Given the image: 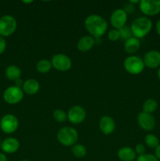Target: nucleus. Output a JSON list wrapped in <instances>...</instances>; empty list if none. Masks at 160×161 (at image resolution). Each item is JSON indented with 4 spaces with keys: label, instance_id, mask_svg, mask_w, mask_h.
Returning <instances> with one entry per match:
<instances>
[{
    "label": "nucleus",
    "instance_id": "obj_1",
    "mask_svg": "<svg viewBox=\"0 0 160 161\" xmlns=\"http://www.w3.org/2000/svg\"><path fill=\"white\" fill-rule=\"evenodd\" d=\"M85 28L89 32V36L94 39H100L108 29V22L98 14H91L88 16L84 21Z\"/></svg>",
    "mask_w": 160,
    "mask_h": 161
},
{
    "label": "nucleus",
    "instance_id": "obj_2",
    "mask_svg": "<svg viewBox=\"0 0 160 161\" xmlns=\"http://www.w3.org/2000/svg\"><path fill=\"white\" fill-rule=\"evenodd\" d=\"M152 21L147 17H140L135 19L130 25L133 37L140 39L145 37L152 29Z\"/></svg>",
    "mask_w": 160,
    "mask_h": 161
},
{
    "label": "nucleus",
    "instance_id": "obj_3",
    "mask_svg": "<svg viewBox=\"0 0 160 161\" xmlns=\"http://www.w3.org/2000/svg\"><path fill=\"white\" fill-rule=\"evenodd\" d=\"M56 138L61 145L69 147L76 144L78 138V134L74 127H64L58 130Z\"/></svg>",
    "mask_w": 160,
    "mask_h": 161
},
{
    "label": "nucleus",
    "instance_id": "obj_4",
    "mask_svg": "<svg viewBox=\"0 0 160 161\" xmlns=\"http://www.w3.org/2000/svg\"><path fill=\"white\" fill-rule=\"evenodd\" d=\"M125 70L131 75H139L144 70L145 65L142 58L135 55L127 57L123 62Z\"/></svg>",
    "mask_w": 160,
    "mask_h": 161
},
{
    "label": "nucleus",
    "instance_id": "obj_5",
    "mask_svg": "<svg viewBox=\"0 0 160 161\" xmlns=\"http://www.w3.org/2000/svg\"><path fill=\"white\" fill-rule=\"evenodd\" d=\"M17 28V22L15 17L6 14L0 17V36L8 37L13 34Z\"/></svg>",
    "mask_w": 160,
    "mask_h": 161
},
{
    "label": "nucleus",
    "instance_id": "obj_6",
    "mask_svg": "<svg viewBox=\"0 0 160 161\" xmlns=\"http://www.w3.org/2000/svg\"><path fill=\"white\" fill-rule=\"evenodd\" d=\"M50 61L53 68L59 72H67L72 67V59L64 53H56L53 55Z\"/></svg>",
    "mask_w": 160,
    "mask_h": 161
},
{
    "label": "nucleus",
    "instance_id": "obj_7",
    "mask_svg": "<svg viewBox=\"0 0 160 161\" xmlns=\"http://www.w3.org/2000/svg\"><path fill=\"white\" fill-rule=\"evenodd\" d=\"M24 98V91L22 88L16 86H10L3 92V99L9 105H16Z\"/></svg>",
    "mask_w": 160,
    "mask_h": 161
},
{
    "label": "nucleus",
    "instance_id": "obj_8",
    "mask_svg": "<svg viewBox=\"0 0 160 161\" xmlns=\"http://www.w3.org/2000/svg\"><path fill=\"white\" fill-rule=\"evenodd\" d=\"M139 9L146 16H155L160 13V0H141Z\"/></svg>",
    "mask_w": 160,
    "mask_h": 161
},
{
    "label": "nucleus",
    "instance_id": "obj_9",
    "mask_svg": "<svg viewBox=\"0 0 160 161\" xmlns=\"http://www.w3.org/2000/svg\"><path fill=\"white\" fill-rule=\"evenodd\" d=\"M18 119L13 114L5 115L0 120V128L6 134L14 133L18 129Z\"/></svg>",
    "mask_w": 160,
    "mask_h": 161
},
{
    "label": "nucleus",
    "instance_id": "obj_10",
    "mask_svg": "<svg viewBox=\"0 0 160 161\" xmlns=\"http://www.w3.org/2000/svg\"><path fill=\"white\" fill-rule=\"evenodd\" d=\"M67 119L72 124H80L86 119V112L80 105H73L67 112Z\"/></svg>",
    "mask_w": 160,
    "mask_h": 161
},
{
    "label": "nucleus",
    "instance_id": "obj_11",
    "mask_svg": "<svg viewBox=\"0 0 160 161\" xmlns=\"http://www.w3.org/2000/svg\"><path fill=\"white\" fill-rule=\"evenodd\" d=\"M128 14L123 9H117L113 11L110 17V23L115 29L119 30L126 25Z\"/></svg>",
    "mask_w": 160,
    "mask_h": 161
},
{
    "label": "nucleus",
    "instance_id": "obj_12",
    "mask_svg": "<svg viewBox=\"0 0 160 161\" xmlns=\"http://www.w3.org/2000/svg\"><path fill=\"white\" fill-rule=\"evenodd\" d=\"M137 124L139 127L146 131H151L156 125V121L152 114L141 112L137 116Z\"/></svg>",
    "mask_w": 160,
    "mask_h": 161
},
{
    "label": "nucleus",
    "instance_id": "obj_13",
    "mask_svg": "<svg viewBox=\"0 0 160 161\" xmlns=\"http://www.w3.org/2000/svg\"><path fill=\"white\" fill-rule=\"evenodd\" d=\"M143 61L145 67L155 69L160 67V52L152 50L147 51L143 58Z\"/></svg>",
    "mask_w": 160,
    "mask_h": 161
},
{
    "label": "nucleus",
    "instance_id": "obj_14",
    "mask_svg": "<svg viewBox=\"0 0 160 161\" xmlns=\"http://www.w3.org/2000/svg\"><path fill=\"white\" fill-rule=\"evenodd\" d=\"M115 122L114 119L109 116H104L99 121V128L100 131L105 135L112 134L115 130Z\"/></svg>",
    "mask_w": 160,
    "mask_h": 161
},
{
    "label": "nucleus",
    "instance_id": "obj_15",
    "mask_svg": "<svg viewBox=\"0 0 160 161\" xmlns=\"http://www.w3.org/2000/svg\"><path fill=\"white\" fill-rule=\"evenodd\" d=\"M0 148H1L2 151L4 153H14L20 148V142L15 138H6V139L2 142Z\"/></svg>",
    "mask_w": 160,
    "mask_h": 161
},
{
    "label": "nucleus",
    "instance_id": "obj_16",
    "mask_svg": "<svg viewBox=\"0 0 160 161\" xmlns=\"http://www.w3.org/2000/svg\"><path fill=\"white\" fill-rule=\"evenodd\" d=\"M96 44L95 39L91 36H84L77 42V49L80 52H88Z\"/></svg>",
    "mask_w": 160,
    "mask_h": 161
},
{
    "label": "nucleus",
    "instance_id": "obj_17",
    "mask_svg": "<svg viewBox=\"0 0 160 161\" xmlns=\"http://www.w3.org/2000/svg\"><path fill=\"white\" fill-rule=\"evenodd\" d=\"M40 89V84L39 81L35 79H28L24 81V84L22 86V90L24 93L28 95H34L37 94Z\"/></svg>",
    "mask_w": 160,
    "mask_h": 161
},
{
    "label": "nucleus",
    "instance_id": "obj_18",
    "mask_svg": "<svg viewBox=\"0 0 160 161\" xmlns=\"http://www.w3.org/2000/svg\"><path fill=\"white\" fill-rule=\"evenodd\" d=\"M117 155L119 160L122 161H133L136 159V154L134 149L128 146L120 148L118 151Z\"/></svg>",
    "mask_w": 160,
    "mask_h": 161
},
{
    "label": "nucleus",
    "instance_id": "obj_19",
    "mask_svg": "<svg viewBox=\"0 0 160 161\" xmlns=\"http://www.w3.org/2000/svg\"><path fill=\"white\" fill-rule=\"evenodd\" d=\"M140 47H141L140 39H136L133 36L125 41V43H124V50L129 54H134L138 51Z\"/></svg>",
    "mask_w": 160,
    "mask_h": 161
},
{
    "label": "nucleus",
    "instance_id": "obj_20",
    "mask_svg": "<svg viewBox=\"0 0 160 161\" xmlns=\"http://www.w3.org/2000/svg\"><path fill=\"white\" fill-rule=\"evenodd\" d=\"M21 69L17 65H14V64H11L9 65L5 70V75L6 77L9 80H12V81H15V80H18L21 77Z\"/></svg>",
    "mask_w": 160,
    "mask_h": 161
},
{
    "label": "nucleus",
    "instance_id": "obj_21",
    "mask_svg": "<svg viewBox=\"0 0 160 161\" xmlns=\"http://www.w3.org/2000/svg\"><path fill=\"white\" fill-rule=\"evenodd\" d=\"M158 102L154 98H148L144 102L142 106L143 112L146 113H149V114H152L155 113L158 108Z\"/></svg>",
    "mask_w": 160,
    "mask_h": 161
},
{
    "label": "nucleus",
    "instance_id": "obj_22",
    "mask_svg": "<svg viewBox=\"0 0 160 161\" xmlns=\"http://www.w3.org/2000/svg\"><path fill=\"white\" fill-rule=\"evenodd\" d=\"M53 68L51 61L47 59H41L36 64V70L41 74H45L50 72Z\"/></svg>",
    "mask_w": 160,
    "mask_h": 161
},
{
    "label": "nucleus",
    "instance_id": "obj_23",
    "mask_svg": "<svg viewBox=\"0 0 160 161\" xmlns=\"http://www.w3.org/2000/svg\"><path fill=\"white\" fill-rule=\"evenodd\" d=\"M144 143L147 147L151 148V149H156L160 145L158 137L153 134H147L144 137Z\"/></svg>",
    "mask_w": 160,
    "mask_h": 161
},
{
    "label": "nucleus",
    "instance_id": "obj_24",
    "mask_svg": "<svg viewBox=\"0 0 160 161\" xmlns=\"http://www.w3.org/2000/svg\"><path fill=\"white\" fill-rule=\"evenodd\" d=\"M72 153L76 158H83L86 155V148L82 144H75L72 146Z\"/></svg>",
    "mask_w": 160,
    "mask_h": 161
},
{
    "label": "nucleus",
    "instance_id": "obj_25",
    "mask_svg": "<svg viewBox=\"0 0 160 161\" xmlns=\"http://www.w3.org/2000/svg\"><path fill=\"white\" fill-rule=\"evenodd\" d=\"M53 118L58 123H64L67 119V114L63 109L58 108L53 113Z\"/></svg>",
    "mask_w": 160,
    "mask_h": 161
},
{
    "label": "nucleus",
    "instance_id": "obj_26",
    "mask_svg": "<svg viewBox=\"0 0 160 161\" xmlns=\"http://www.w3.org/2000/svg\"><path fill=\"white\" fill-rule=\"evenodd\" d=\"M119 31V34H120V39H122V41H126L130 38L133 37V34H132L130 27H128L125 25L123 28H120Z\"/></svg>",
    "mask_w": 160,
    "mask_h": 161
},
{
    "label": "nucleus",
    "instance_id": "obj_27",
    "mask_svg": "<svg viewBox=\"0 0 160 161\" xmlns=\"http://www.w3.org/2000/svg\"><path fill=\"white\" fill-rule=\"evenodd\" d=\"M108 38L110 41L112 42H115V41L120 39V34H119V31L118 29H111L108 32Z\"/></svg>",
    "mask_w": 160,
    "mask_h": 161
},
{
    "label": "nucleus",
    "instance_id": "obj_28",
    "mask_svg": "<svg viewBox=\"0 0 160 161\" xmlns=\"http://www.w3.org/2000/svg\"><path fill=\"white\" fill-rule=\"evenodd\" d=\"M136 161H158L155 155L150 153H144L143 155L137 156Z\"/></svg>",
    "mask_w": 160,
    "mask_h": 161
},
{
    "label": "nucleus",
    "instance_id": "obj_29",
    "mask_svg": "<svg viewBox=\"0 0 160 161\" xmlns=\"http://www.w3.org/2000/svg\"><path fill=\"white\" fill-rule=\"evenodd\" d=\"M145 146H144V145L141 144V143H139V144L136 145L134 148L135 153H136V155L138 156L143 155V154L145 153Z\"/></svg>",
    "mask_w": 160,
    "mask_h": 161
},
{
    "label": "nucleus",
    "instance_id": "obj_30",
    "mask_svg": "<svg viewBox=\"0 0 160 161\" xmlns=\"http://www.w3.org/2000/svg\"><path fill=\"white\" fill-rule=\"evenodd\" d=\"M6 49V41L4 37L0 36V54L3 53Z\"/></svg>",
    "mask_w": 160,
    "mask_h": 161
},
{
    "label": "nucleus",
    "instance_id": "obj_31",
    "mask_svg": "<svg viewBox=\"0 0 160 161\" xmlns=\"http://www.w3.org/2000/svg\"><path fill=\"white\" fill-rule=\"evenodd\" d=\"M123 9L125 11V13H126L127 14H132V13L133 12V10H134V6H133V4H131V3H125Z\"/></svg>",
    "mask_w": 160,
    "mask_h": 161
},
{
    "label": "nucleus",
    "instance_id": "obj_32",
    "mask_svg": "<svg viewBox=\"0 0 160 161\" xmlns=\"http://www.w3.org/2000/svg\"><path fill=\"white\" fill-rule=\"evenodd\" d=\"M23 84H24V81L21 80V78L18 79V80H15V81H14V86H17V87L22 88V86H23Z\"/></svg>",
    "mask_w": 160,
    "mask_h": 161
},
{
    "label": "nucleus",
    "instance_id": "obj_33",
    "mask_svg": "<svg viewBox=\"0 0 160 161\" xmlns=\"http://www.w3.org/2000/svg\"><path fill=\"white\" fill-rule=\"evenodd\" d=\"M155 156L158 161H160V145L155 149Z\"/></svg>",
    "mask_w": 160,
    "mask_h": 161
},
{
    "label": "nucleus",
    "instance_id": "obj_34",
    "mask_svg": "<svg viewBox=\"0 0 160 161\" xmlns=\"http://www.w3.org/2000/svg\"><path fill=\"white\" fill-rule=\"evenodd\" d=\"M155 30H156L157 34L160 36V19L156 22V25H155Z\"/></svg>",
    "mask_w": 160,
    "mask_h": 161
},
{
    "label": "nucleus",
    "instance_id": "obj_35",
    "mask_svg": "<svg viewBox=\"0 0 160 161\" xmlns=\"http://www.w3.org/2000/svg\"><path fill=\"white\" fill-rule=\"evenodd\" d=\"M0 161H7V157L4 153H0Z\"/></svg>",
    "mask_w": 160,
    "mask_h": 161
},
{
    "label": "nucleus",
    "instance_id": "obj_36",
    "mask_svg": "<svg viewBox=\"0 0 160 161\" xmlns=\"http://www.w3.org/2000/svg\"><path fill=\"white\" fill-rule=\"evenodd\" d=\"M22 3L25 4H30V3H32L33 1H22Z\"/></svg>",
    "mask_w": 160,
    "mask_h": 161
},
{
    "label": "nucleus",
    "instance_id": "obj_37",
    "mask_svg": "<svg viewBox=\"0 0 160 161\" xmlns=\"http://www.w3.org/2000/svg\"><path fill=\"white\" fill-rule=\"evenodd\" d=\"M158 80H159V81H160V67L158 68Z\"/></svg>",
    "mask_w": 160,
    "mask_h": 161
},
{
    "label": "nucleus",
    "instance_id": "obj_38",
    "mask_svg": "<svg viewBox=\"0 0 160 161\" xmlns=\"http://www.w3.org/2000/svg\"><path fill=\"white\" fill-rule=\"evenodd\" d=\"M21 161H30V160H21Z\"/></svg>",
    "mask_w": 160,
    "mask_h": 161
},
{
    "label": "nucleus",
    "instance_id": "obj_39",
    "mask_svg": "<svg viewBox=\"0 0 160 161\" xmlns=\"http://www.w3.org/2000/svg\"><path fill=\"white\" fill-rule=\"evenodd\" d=\"M2 142L3 141H1V140H0V146H1V144H2Z\"/></svg>",
    "mask_w": 160,
    "mask_h": 161
}]
</instances>
